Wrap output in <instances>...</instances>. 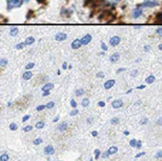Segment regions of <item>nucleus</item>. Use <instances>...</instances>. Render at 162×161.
<instances>
[{
  "label": "nucleus",
  "instance_id": "f257e3e1",
  "mask_svg": "<svg viewBox=\"0 0 162 161\" xmlns=\"http://www.w3.org/2000/svg\"><path fill=\"white\" fill-rule=\"evenodd\" d=\"M25 1H27V0H6V2H7V10L16 9V7L21 6Z\"/></svg>",
  "mask_w": 162,
  "mask_h": 161
},
{
  "label": "nucleus",
  "instance_id": "f03ea898",
  "mask_svg": "<svg viewBox=\"0 0 162 161\" xmlns=\"http://www.w3.org/2000/svg\"><path fill=\"white\" fill-rule=\"evenodd\" d=\"M120 41H121V38H120L119 36H113V37L110 39V45L116 47V45L119 44Z\"/></svg>",
  "mask_w": 162,
  "mask_h": 161
},
{
  "label": "nucleus",
  "instance_id": "7ed1b4c3",
  "mask_svg": "<svg viewBox=\"0 0 162 161\" xmlns=\"http://www.w3.org/2000/svg\"><path fill=\"white\" fill-rule=\"evenodd\" d=\"M158 4L159 3L157 1H144L143 3L139 4V6H141V7H154V6H157Z\"/></svg>",
  "mask_w": 162,
  "mask_h": 161
},
{
  "label": "nucleus",
  "instance_id": "20e7f679",
  "mask_svg": "<svg viewBox=\"0 0 162 161\" xmlns=\"http://www.w3.org/2000/svg\"><path fill=\"white\" fill-rule=\"evenodd\" d=\"M91 40H92V35H91V34H86V35H84L83 37L81 38V43H82V45H86V44H89V43L91 42Z\"/></svg>",
  "mask_w": 162,
  "mask_h": 161
},
{
  "label": "nucleus",
  "instance_id": "39448f33",
  "mask_svg": "<svg viewBox=\"0 0 162 161\" xmlns=\"http://www.w3.org/2000/svg\"><path fill=\"white\" fill-rule=\"evenodd\" d=\"M142 13H143L142 7L138 6L135 10H134V12H133V17H134V18H139V17L141 16V15H142Z\"/></svg>",
  "mask_w": 162,
  "mask_h": 161
},
{
  "label": "nucleus",
  "instance_id": "423d86ee",
  "mask_svg": "<svg viewBox=\"0 0 162 161\" xmlns=\"http://www.w3.org/2000/svg\"><path fill=\"white\" fill-rule=\"evenodd\" d=\"M71 45H72V48H73V50H78V48L82 45L81 39H75L73 42H72Z\"/></svg>",
  "mask_w": 162,
  "mask_h": 161
},
{
  "label": "nucleus",
  "instance_id": "0eeeda50",
  "mask_svg": "<svg viewBox=\"0 0 162 161\" xmlns=\"http://www.w3.org/2000/svg\"><path fill=\"white\" fill-rule=\"evenodd\" d=\"M66 38H68V35H66L65 33H58V34H56L55 36V39L57 40V41H63Z\"/></svg>",
  "mask_w": 162,
  "mask_h": 161
},
{
  "label": "nucleus",
  "instance_id": "6e6552de",
  "mask_svg": "<svg viewBox=\"0 0 162 161\" xmlns=\"http://www.w3.org/2000/svg\"><path fill=\"white\" fill-rule=\"evenodd\" d=\"M115 83H116V81L114 80V79H110V80H107L106 82L104 83V89H112L113 86L115 85Z\"/></svg>",
  "mask_w": 162,
  "mask_h": 161
},
{
  "label": "nucleus",
  "instance_id": "1a4fd4ad",
  "mask_svg": "<svg viewBox=\"0 0 162 161\" xmlns=\"http://www.w3.org/2000/svg\"><path fill=\"white\" fill-rule=\"evenodd\" d=\"M122 105H123V102H122V100H120V99L114 100L112 103V106L114 107V109H120V107H122Z\"/></svg>",
  "mask_w": 162,
  "mask_h": 161
},
{
  "label": "nucleus",
  "instance_id": "9d476101",
  "mask_svg": "<svg viewBox=\"0 0 162 161\" xmlns=\"http://www.w3.org/2000/svg\"><path fill=\"white\" fill-rule=\"evenodd\" d=\"M44 153L46 155H54L55 150H54V147H52V145H48V147H45V149H44Z\"/></svg>",
  "mask_w": 162,
  "mask_h": 161
},
{
  "label": "nucleus",
  "instance_id": "9b49d317",
  "mask_svg": "<svg viewBox=\"0 0 162 161\" xmlns=\"http://www.w3.org/2000/svg\"><path fill=\"white\" fill-rule=\"evenodd\" d=\"M32 77H33V73L31 71H25L22 75V78L24 79V80H30Z\"/></svg>",
  "mask_w": 162,
  "mask_h": 161
},
{
  "label": "nucleus",
  "instance_id": "f8f14e48",
  "mask_svg": "<svg viewBox=\"0 0 162 161\" xmlns=\"http://www.w3.org/2000/svg\"><path fill=\"white\" fill-rule=\"evenodd\" d=\"M119 58H120V55H119V54H118V53H114V54H113V55L110 57V62L114 63V62H116V61H118V59H119Z\"/></svg>",
  "mask_w": 162,
  "mask_h": 161
},
{
  "label": "nucleus",
  "instance_id": "ddd939ff",
  "mask_svg": "<svg viewBox=\"0 0 162 161\" xmlns=\"http://www.w3.org/2000/svg\"><path fill=\"white\" fill-rule=\"evenodd\" d=\"M54 88V84L53 83H46L45 85L42 86V92H46V91H51Z\"/></svg>",
  "mask_w": 162,
  "mask_h": 161
},
{
  "label": "nucleus",
  "instance_id": "4468645a",
  "mask_svg": "<svg viewBox=\"0 0 162 161\" xmlns=\"http://www.w3.org/2000/svg\"><path fill=\"white\" fill-rule=\"evenodd\" d=\"M34 41H35V38L32 37V36H30V37H27V39H25L24 43H25V45H30V44H33Z\"/></svg>",
  "mask_w": 162,
  "mask_h": 161
},
{
  "label": "nucleus",
  "instance_id": "2eb2a0df",
  "mask_svg": "<svg viewBox=\"0 0 162 161\" xmlns=\"http://www.w3.org/2000/svg\"><path fill=\"white\" fill-rule=\"evenodd\" d=\"M68 122H62V123H60L59 124V126H58V130L59 131H65L66 129H68Z\"/></svg>",
  "mask_w": 162,
  "mask_h": 161
},
{
  "label": "nucleus",
  "instance_id": "dca6fc26",
  "mask_svg": "<svg viewBox=\"0 0 162 161\" xmlns=\"http://www.w3.org/2000/svg\"><path fill=\"white\" fill-rule=\"evenodd\" d=\"M118 152V147H110L109 151H107V153H109L110 155H113V154H115V153H117Z\"/></svg>",
  "mask_w": 162,
  "mask_h": 161
},
{
  "label": "nucleus",
  "instance_id": "f3484780",
  "mask_svg": "<svg viewBox=\"0 0 162 161\" xmlns=\"http://www.w3.org/2000/svg\"><path fill=\"white\" fill-rule=\"evenodd\" d=\"M154 81H155V76H154V75L148 76V77L145 79V82L148 83V84H152V83L154 82Z\"/></svg>",
  "mask_w": 162,
  "mask_h": 161
},
{
  "label": "nucleus",
  "instance_id": "a211bd4d",
  "mask_svg": "<svg viewBox=\"0 0 162 161\" xmlns=\"http://www.w3.org/2000/svg\"><path fill=\"white\" fill-rule=\"evenodd\" d=\"M18 32H19L18 27H12L11 31H10V35H11V36H16L18 34Z\"/></svg>",
  "mask_w": 162,
  "mask_h": 161
},
{
  "label": "nucleus",
  "instance_id": "6ab92c4d",
  "mask_svg": "<svg viewBox=\"0 0 162 161\" xmlns=\"http://www.w3.org/2000/svg\"><path fill=\"white\" fill-rule=\"evenodd\" d=\"M7 63H9V60L6 59V58H2L1 60H0V65L2 66V68H4V66L7 65Z\"/></svg>",
  "mask_w": 162,
  "mask_h": 161
},
{
  "label": "nucleus",
  "instance_id": "aec40b11",
  "mask_svg": "<svg viewBox=\"0 0 162 161\" xmlns=\"http://www.w3.org/2000/svg\"><path fill=\"white\" fill-rule=\"evenodd\" d=\"M82 105H83V107H86V106H89V98H84L83 100H82Z\"/></svg>",
  "mask_w": 162,
  "mask_h": 161
},
{
  "label": "nucleus",
  "instance_id": "412c9836",
  "mask_svg": "<svg viewBox=\"0 0 162 161\" xmlns=\"http://www.w3.org/2000/svg\"><path fill=\"white\" fill-rule=\"evenodd\" d=\"M35 66V63L34 62H30V63H27V65H25V70L27 71H29V70H31V68H33Z\"/></svg>",
  "mask_w": 162,
  "mask_h": 161
},
{
  "label": "nucleus",
  "instance_id": "4be33fe9",
  "mask_svg": "<svg viewBox=\"0 0 162 161\" xmlns=\"http://www.w3.org/2000/svg\"><path fill=\"white\" fill-rule=\"evenodd\" d=\"M24 45H25V43H24V42L18 43V44L15 45V48H16V50H21V48L24 47Z\"/></svg>",
  "mask_w": 162,
  "mask_h": 161
},
{
  "label": "nucleus",
  "instance_id": "5701e85b",
  "mask_svg": "<svg viewBox=\"0 0 162 161\" xmlns=\"http://www.w3.org/2000/svg\"><path fill=\"white\" fill-rule=\"evenodd\" d=\"M84 94V89H78L76 91V96H82Z\"/></svg>",
  "mask_w": 162,
  "mask_h": 161
},
{
  "label": "nucleus",
  "instance_id": "b1692460",
  "mask_svg": "<svg viewBox=\"0 0 162 161\" xmlns=\"http://www.w3.org/2000/svg\"><path fill=\"white\" fill-rule=\"evenodd\" d=\"M17 129H18V125L16 123H14V122H13V123L10 124V130H11V131H16Z\"/></svg>",
  "mask_w": 162,
  "mask_h": 161
},
{
  "label": "nucleus",
  "instance_id": "393cba45",
  "mask_svg": "<svg viewBox=\"0 0 162 161\" xmlns=\"http://www.w3.org/2000/svg\"><path fill=\"white\" fill-rule=\"evenodd\" d=\"M43 126H44V122L43 121H38L37 123H36V127H37V129H42Z\"/></svg>",
  "mask_w": 162,
  "mask_h": 161
},
{
  "label": "nucleus",
  "instance_id": "a878e982",
  "mask_svg": "<svg viewBox=\"0 0 162 161\" xmlns=\"http://www.w3.org/2000/svg\"><path fill=\"white\" fill-rule=\"evenodd\" d=\"M7 160H9V155H6V154L1 155V157H0V161H7Z\"/></svg>",
  "mask_w": 162,
  "mask_h": 161
},
{
  "label": "nucleus",
  "instance_id": "bb28decb",
  "mask_svg": "<svg viewBox=\"0 0 162 161\" xmlns=\"http://www.w3.org/2000/svg\"><path fill=\"white\" fill-rule=\"evenodd\" d=\"M137 142H138V141H136L135 139H132V140L130 141V145H131L132 147H137Z\"/></svg>",
  "mask_w": 162,
  "mask_h": 161
},
{
  "label": "nucleus",
  "instance_id": "cd10ccee",
  "mask_svg": "<svg viewBox=\"0 0 162 161\" xmlns=\"http://www.w3.org/2000/svg\"><path fill=\"white\" fill-rule=\"evenodd\" d=\"M32 130H33L32 125H27V126L23 127V131H24V132H30V131H32Z\"/></svg>",
  "mask_w": 162,
  "mask_h": 161
},
{
  "label": "nucleus",
  "instance_id": "c85d7f7f",
  "mask_svg": "<svg viewBox=\"0 0 162 161\" xmlns=\"http://www.w3.org/2000/svg\"><path fill=\"white\" fill-rule=\"evenodd\" d=\"M118 122H119V119H118L117 117H114V118L110 120V123H112V124H117Z\"/></svg>",
  "mask_w": 162,
  "mask_h": 161
},
{
  "label": "nucleus",
  "instance_id": "c756f323",
  "mask_svg": "<svg viewBox=\"0 0 162 161\" xmlns=\"http://www.w3.org/2000/svg\"><path fill=\"white\" fill-rule=\"evenodd\" d=\"M40 143H42V139H41V138H37V139L34 140L35 145H38V144H40Z\"/></svg>",
  "mask_w": 162,
  "mask_h": 161
},
{
  "label": "nucleus",
  "instance_id": "7c9ffc66",
  "mask_svg": "<svg viewBox=\"0 0 162 161\" xmlns=\"http://www.w3.org/2000/svg\"><path fill=\"white\" fill-rule=\"evenodd\" d=\"M99 157H100V151L95 150V159H99Z\"/></svg>",
  "mask_w": 162,
  "mask_h": 161
},
{
  "label": "nucleus",
  "instance_id": "2f4dec72",
  "mask_svg": "<svg viewBox=\"0 0 162 161\" xmlns=\"http://www.w3.org/2000/svg\"><path fill=\"white\" fill-rule=\"evenodd\" d=\"M54 106H55V103H54L53 101L48 102V103L46 104V107H48V109H52V107H54Z\"/></svg>",
  "mask_w": 162,
  "mask_h": 161
},
{
  "label": "nucleus",
  "instance_id": "473e14b6",
  "mask_svg": "<svg viewBox=\"0 0 162 161\" xmlns=\"http://www.w3.org/2000/svg\"><path fill=\"white\" fill-rule=\"evenodd\" d=\"M156 19L158 20V21H162V12H160L159 14H157Z\"/></svg>",
  "mask_w": 162,
  "mask_h": 161
},
{
  "label": "nucleus",
  "instance_id": "72a5a7b5",
  "mask_svg": "<svg viewBox=\"0 0 162 161\" xmlns=\"http://www.w3.org/2000/svg\"><path fill=\"white\" fill-rule=\"evenodd\" d=\"M156 32H157V34H158L160 37H162V27H158V29L156 30Z\"/></svg>",
  "mask_w": 162,
  "mask_h": 161
},
{
  "label": "nucleus",
  "instance_id": "f704fd0d",
  "mask_svg": "<svg viewBox=\"0 0 162 161\" xmlns=\"http://www.w3.org/2000/svg\"><path fill=\"white\" fill-rule=\"evenodd\" d=\"M79 113V111L77 109H73V111L71 112V116H75V115H77Z\"/></svg>",
  "mask_w": 162,
  "mask_h": 161
},
{
  "label": "nucleus",
  "instance_id": "c9c22d12",
  "mask_svg": "<svg viewBox=\"0 0 162 161\" xmlns=\"http://www.w3.org/2000/svg\"><path fill=\"white\" fill-rule=\"evenodd\" d=\"M71 105L74 107V109H76V106H77V102L74 100V99H72L71 100Z\"/></svg>",
  "mask_w": 162,
  "mask_h": 161
},
{
  "label": "nucleus",
  "instance_id": "e433bc0d",
  "mask_svg": "<svg viewBox=\"0 0 162 161\" xmlns=\"http://www.w3.org/2000/svg\"><path fill=\"white\" fill-rule=\"evenodd\" d=\"M151 48H152V47H151V45L146 44V45H144V47H143V50H144L145 52H148V51H151Z\"/></svg>",
  "mask_w": 162,
  "mask_h": 161
},
{
  "label": "nucleus",
  "instance_id": "4c0bfd02",
  "mask_svg": "<svg viewBox=\"0 0 162 161\" xmlns=\"http://www.w3.org/2000/svg\"><path fill=\"white\" fill-rule=\"evenodd\" d=\"M97 77H98V78H103L104 77V73H103V72H99V73H97Z\"/></svg>",
  "mask_w": 162,
  "mask_h": 161
},
{
  "label": "nucleus",
  "instance_id": "58836bf2",
  "mask_svg": "<svg viewBox=\"0 0 162 161\" xmlns=\"http://www.w3.org/2000/svg\"><path fill=\"white\" fill-rule=\"evenodd\" d=\"M44 109H46V105H39V106H37V111H43Z\"/></svg>",
  "mask_w": 162,
  "mask_h": 161
},
{
  "label": "nucleus",
  "instance_id": "ea45409f",
  "mask_svg": "<svg viewBox=\"0 0 162 161\" xmlns=\"http://www.w3.org/2000/svg\"><path fill=\"white\" fill-rule=\"evenodd\" d=\"M98 105H99L100 107H104V106H105V102H104V101H99V102H98Z\"/></svg>",
  "mask_w": 162,
  "mask_h": 161
},
{
  "label": "nucleus",
  "instance_id": "a19ab883",
  "mask_svg": "<svg viewBox=\"0 0 162 161\" xmlns=\"http://www.w3.org/2000/svg\"><path fill=\"white\" fill-rule=\"evenodd\" d=\"M29 119H30V116H29V115H25V116L22 118V122H25L27 120H29Z\"/></svg>",
  "mask_w": 162,
  "mask_h": 161
},
{
  "label": "nucleus",
  "instance_id": "79ce46f5",
  "mask_svg": "<svg viewBox=\"0 0 162 161\" xmlns=\"http://www.w3.org/2000/svg\"><path fill=\"white\" fill-rule=\"evenodd\" d=\"M101 47H102V50H103V51H106V50H107V47H106V45H105V43H104V42H102V43H101Z\"/></svg>",
  "mask_w": 162,
  "mask_h": 161
},
{
  "label": "nucleus",
  "instance_id": "37998d69",
  "mask_svg": "<svg viewBox=\"0 0 162 161\" xmlns=\"http://www.w3.org/2000/svg\"><path fill=\"white\" fill-rule=\"evenodd\" d=\"M123 71H127V68H118L117 71H116V73H121V72H123Z\"/></svg>",
  "mask_w": 162,
  "mask_h": 161
},
{
  "label": "nucleus",
  "instance_id": "c03bdc74",
  "mask_svg": "<svg viewBox=\"0 0 162 161\" xmlns=\"http://www.w3.org/2000/svg\"><path fill=\"white\" fill-rule=\"evenodd\" d=\"M137 74H138V71L135 70V71H133L132 73H131V76H132V77H134V76H136Z\"/></svg>",
  "mask_w": 162,
  "mask_h": 161
},
{
  "label": "nucleus",
  "instance_id": "a18cd8bd",
  "mask_svg": "<svg viewBox=\"0 0 162 161\" xmlns=\"http://www.w3.org/2000/svg\"><path fill=\"white\" fill-rule=\"evenodd\" d=\"M160 157H162V151H159L156 155V158H160Z\"/></svg>",
  "mask_w": 162,
  "mask_h": 161
},
{
  "label": "nucleus",
  "instance_id": "49530a36",
  "mask_svg": "<svg viewBox=\"0 0 162 161\" xmlns=\"http://www.w3.org/2000/svg\"><path fill=\"white\" fill-rule=\"evenodd\" d=\"M146 123H147V118H144L141 121V124H146Z\"/></svg>",
  "mask_w": 162,
  "mask_h": 161
},
{
  "label": "nucleus",
  "instance_id": "de8ad7c7",
  "mask_svg": "<svg viewBox=\"0 0 162 161\" xmlns=\"http://www.w3.org/2000/svg\"><path fill=\"white\" fill-rule=\"evenodd\" d=\"M66 68H68V62H63V64H62V68H63V70H65Z\"/></svg>",
  "mask_w": 162,
  "mask_h": 161
},
{
  "label": "nucleus",
  "instance_id": "09e8293b",
  "mask_svg": "<svg viewBox=\"0 0 162 161\" xmlns=\"http://www.w3.org/2000/svg\"><path fill=\"white\" fill-rule=\"evenodd\" d=\"M137 89H145V85L143 84V85H139V86H137Z\"/></svg>",
  "mask_w": 162,
  "mask_h": 161
},
{
  "label": "nucleus",
  "instance_id": "8fccbe9b",
  "mask_svg": "<svg viewBox=\"0 0 162 161\" xmlns=\"http://www.w3.org/2000/svg\"><path fill=\"white\" fill-rule=\"evenodd\" d=\"M141 145H142V143H141V141H138V142H137V147H137V149H140Z\"/></svg>",
  "mask_w": 162,
  "mask_h": 161
},
{
  "label": "nucleus",
  "instance_id": "3c124183",
  "mask_svg": "<svg viewBox=\"0 0 162 161\" xmlns=\"http://www.w3.org/2000/svg\"><path fill=\"white\" fill-rule=\"evenodd\" d=\"M48 94H50V91H46V92H43V94H42V96H48Z\"/></svg>",
  "mask_w": 162,
  "mask_h": 161
},
{
  "label": "nucleus",
  "instance_id": "603ef678",
  "mask_svg": "<svg viewBox=\"0 0 162 161\" xmlns=\"http://www.w3.org/2000/svg\"><path fill=\"white\" fill-rule=\"evenodd\" d=\"M142 155H145V153L143 152V153H140V154H138V155H136V158H139V157H141Z\"/></svg>",
  "mask_w": 162,
  "mask_h": 161
},
{
  "label": "nucleus",
  "instance_id": "864d4df0",
  "mask_svg": "<svg viewBox=\"0 0 162 161\" xmlns=\"http://www.w3.org/2000/svg\"><path fill=\"white\" fill-rule=\"evenodd\" d=\"M110 154H109V153H107V152H105L104 153V154L103 155H102V158H106L107 157V156H109Z\"/></svg>",
  "mask_w": 162,
  "mask_h": 161
},
{
  "label": "nucleus",
  "instance_id": "5fc2aeb1",
  "mask_svg": "<svg viewBox=\"0 0 162 161\" xmlns=\"http://www.w3.org/2000/svg\"><path fill=\"white\" fill-rule=\"evenodd\" d=\"M59 120V116H56L55 118H54V120H53V122H57Z\"/></svg>",
  "mask_w": 162,
  "mask_h": 161
},
{
  "label": "nucleus",
  "instance_id": "6e6d98bb",
  "mask_svg": "<svg viewBox=\"0 0 162 161\" xmlns=\"http://www.w3.org/2000/svg\"><path fill=\"white\" fill-rule=\"evenodd\" d=\"M92 135H93V136H94V137H96V136H97V135H98V133H97L96 131H94V132H93V133H92Z\"/></svg>",
  "mask_w": 162,
  "mask_h": 161
},
{
  "label": "nucleus",
  "instance_id": "4d7b16f0",
  "mask_svg": "<svg viewBox=\"0 0 162 161\" xmlns=\"http://www.w3.org/2000/svg\"><path fill=\"white\" fill-rule=\"evenodd\" d=\"M158 124H159V125H162V117L158 120Z\"/></svg>",
  "mask_w": 162,
  "mask_h": 161
},
{
  "label": "nucleus",
  "instance_id": "13d9d810",
  "mask_svg": "<svg viewBox=\"0 0 162 161\" xmlns=\"http://www.w3.org/2000/svg\"><path fill=\"white\" fill-rule=\"evenodd\" d=\"M158 48H159V50H160V51H162V43H161V44H159V45H158Z\"/></svg>",
  "mask_w": 162,
  "mask_h": 161
},
{
  "label": "nucleus",
  "instance_id": "bf43d9fd",
  "mask_svg": "<svg viewBox=\"0 0 162 161\" xmlns=\"http://www.w3.org/2000/svg\"><path fill=\"white\" fill-rule=\"evenodd\" d=\"M109 1H110V2H118L119 0H109Z\"/></svg>",
  "mask_w": 162,
  "mask_h": 161
},
{
  "label": "nucleus",
  "instance_id": "052dcab7",
  "mask_svg": "<svg viewBox=\"0 0 162 161\" xmlns=\"http://www.w3.org/2000/svg\"><path fill=\"white\" fill-rule=\"evenodd\" d=\"M87 122H89V123H91V122H92V118H89V119H87Z\"/></svg>",
  "mask_w": 162,
  "mask_h": 161
},
{
  "label": "nucleus",
  "instance_id": "680f3d73",
  "mask_svg": "<svg viewBox=\"0 0 162 161\" xmlns=\"http://www.w3.org/2000/svg\"><path fill=\"white\" fill-rule=\"evenodd\" d=\"M128 134H130V132H127V131H125V132H124V135H127V136Z\"/></svg>",
  "mask_w": 162,
  "mask_h": 161
},
{
  "label": "nucleus",
  "instance_id": "e2e57ef3",
  "mask_svg": "<svg viewBox=\"0 0 162 161\" xmlns=\"http://www.w3.org/2000/svg\"><path fill=\"white\" fill-rule=\"evenodd\" d=\"M38 1H39V2H40V3H42V0H38Z\"/></svg>",
  "mask_w": 162,
  "mask_h": 161
}]
</instances>
